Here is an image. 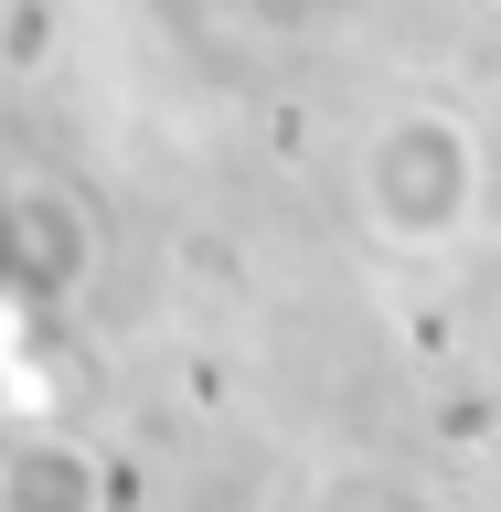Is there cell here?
<instances>
[{
	"mask_svg": "<svg viewBox=\"0 0 501 512\" xmlns=\"http://www.w3.org/2000/svg\"><path fill=\"white\" fill-rule=\"evenodd\" d=\"M374 192H384V224H395V235H438V224L459 214V192H470V160H459V139H448L438 118H427V128H395Z\"/></svg>",
	"mask_w": 501,
	"mask_h": 512,
	"instance_id": "1",
	"label": "cell"
},
{
	"mask_svg": "<svg viewBox=\"0 0 501 512\" xmlns=\"http://www.w3.org/2000/svg\"><path fill=\"white\" fill-rule=\"evenodd\" d=\"M0 512H96V470L75 448H22L0 470Z\"/></svg>",
	"mask_w": 501,
	"mask_h": 512,
	"instance_id": "2",
	"label": "cell"
}]
</instances>
